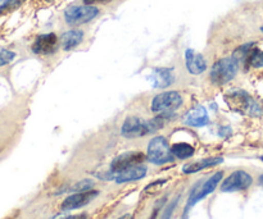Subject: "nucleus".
<instances>
[{
    "label": "nucleus",
    "instance_id": "a211bd4d",
    "mask_svg": "<svg viewBox=\"0 0 263 219\" xmlns=\"http://www.w3.org/2000/svg\"><path fill=\"white\" fill-rule=\"evenodd\" d=\"M171 151L174 154V156L179 159H187V158H192L195 153V149L194 146L190 145V144L186 143H177L174 144L171 146Z\"/></svg>",
    "mask_w": 263,
    "mask_h": 219
},
{
    "label": "nucleus",
    "instance_id": "2f4dec72",
    "mask_svg": "<svg viewBox=\"0 0 263 219\" xmlns=\"http://www.w3.org/2000/svg\"><path fill=\"white\" fill-rule=\"evenodd\" d=\"M261 31H262V32H263V26H262V27H261Z\"/></svg>",
    "mask_w": 263,
    "mask_h": 219
},
{
    "label": "nucleus",
    "instance_id": "ddd939ff",
    "mask_svg": "<svg viewBox=\"0 0 263 219\" xmlns=\"http://www.w3.org/2000/svg\"><path fill=\"white\" fill-rule=\"evenodd\" d=\"M185 123L192 127H204L210 123V115H208L207 109L202 105L193 108L185 118Z\"/></svg>",
    "mask_w": 263,
    "mask_h": 219
},
{
    "label": "nucleus",
    "instance_id": "2eb2a0df",
    "mask_svg": "<svg viewBox=\"0 0 263 219\" xmlns=\"http://www.w3.org/2000/svg\"><path fill=\"white\" fill-rule=\"evenodd\" d=\"M152 81H153L154 87L158 89H164L174 84L175 74L174 71L170 68H156L152 73Z\"/></svg>",
    "mask_w": 263,
    "mask_h": 219
},
{
    "label": "nucleus",
    "instance_id": "aec40b11",
    "mask_svg": "<svg viewBox=\"0 0 263 219\" xmlns=\"http://www.w3.org/2000/svg\"><path fill=\"white\" fill-rule=\"evenodd\" d=\"M17 54L12 50H8V49H0V67L8 66L9 63H12L15 59Z\"/></svg>",
    "mask_w": 263,
    "mask_h": 219
},
{
    "label": "nucleus",
    "instance_id": "f257e3e1",
    "mask_svg": "<svg viewBox=\"0 0 263 219\" xmlns=\"http://www.w3.org/2000/svg\"><path fill=\"white\" fill-rule=\"evenodd\" d=\"M168 115L171 114L157 115L156 118L151 121L141 120V118L131 115V117L126 118L125 122H123L121 133L126 138L144 137V136L149 135V133L157 132L158 130H161L164 126V123H166Z\"/></svg>",
    "mask_w": 263,
    "mask_h": 219
},
{
    "label": "nucleus",
    "instance_id": "4468645a",
    "mask_svg": "<svg viewBox=\"0 0 263 219\" xmlns=\"http://www.w3.org/2000/svg\"><path fill=\"white\" fill-rule=\"evenodd\" d=\"M146 172H148V168H146L145 166H143V164L131 167V168L126 169V171L117 173V176H116V182H117V184H126V182L138 181V180H141L145 177Z\"/></svg>",
    "mask_w": 263,
    "mask_h": 219
},
{
    "label": "nucleus",
    "instance_id": "5701e85b",
    "mask_svg": "<svg viewBox=\"0 0 263 219\" xmlns=\"http://www.w3.org/2000/svg\"><path fill=\"white\" fill-rule=\"evenodd\" d=\"M23 0H7V3H5L4 5V10H12V9H15L17 7H20L21 4H22Z\"/></svg>",
    "mask_w": 263,
    "mask_h": 219
},
{
    "label": "nucleus",
    "instance_id": "9b49d317",
    "mask_svg": "<svg viewBox=\"0 0 263 219\" xmlns=\"http://www.w3.org/2000/svg\"><path fill=\"white\" fill-rule=\"evenodd\" d=\"M58 48V36L55 33H44L37 36L32 44V51L37 55H50Z\"/></svg>",
    "mask_w": 263,
    "mask_h": 219
},
{
    "label": "nucleus",
    "instance_id": "b1692460",
    "mask_svg": "<svg viewBox=\"0 0 263 219\" xmlns=\"http://www.w3.org/2000/svg\"><path fill=\"white\" fill-rule=\"evenodd\" d=\"M176 204H177V200H175V203L170 204L168 207H167L166 209H164V212H163V214H162V218L161 219H171V214H172V212H174V209H175V207H176Z\"/></svg>",
    "mask_w": 263,
    "mask_h": 219
},
{
    "label": "nucleus",
    "instance_id": "f03ea898",
    "mask_svg": "<svg viewBox=\"0 0 263 219\" xmlns=\"http://www.w3.org/2000/svg\"><path fill=\"white\" fill-rule=\"evenodd\" d=\"M239 71V62L234 56L222 58L216 62L211 69V81L217 86H222L230 82Z\"/></svg>",
    "mask_w": 263,
    "mask_h": 219
},
{
    "label": "nucleus",
    "instance_id": "0eeeda50",
    "mask_svg": "<svg viewBox=\"0 0 263 219\" xmlns=\"http://www.w3.org/2000/svg\"><path fill=\"white\" fill-rule=\"evenodd\" d=\"M222 177H223L222 172H217V173H215L213 176H211L207 181L203 182L202 185L198 184L197 186L194 187V190L192 191V194H190L189 200H187V204H186V209H185V214H186V213L189 212V210L192 209L198 202H200V200L204 199L205 196L212 194V192L216 190V187L218 186V184L221 182Z\"/></svg>",
    "mask_w": 263,
    "mask_h": 219
},
{
    "label": "nucleus",
    "instance_id": "1a4fd4ad",
    "mask_svg": "<svg viewBox=\"0 0 263 219\" xmlns=\"http://www.w3.org/2000/svg\"><path fill=\"white\" fill-rule=\"evenodd\" d=\"M146 156L140 151H128V153H123L121 155L116 156L110 163V172L113 173H120V172L126 171V169L131 168V167L140 166L144 163Z\"/></svg>",
    "mask_w": 263,
    "mask_h": 219
},
{
    "label": "nucleus",
    "instance_id": "9d476101",
    "mask_svg": "<svg viewBox=\"0 0 263 219\" xmlns=\"http://www.w3.org/2000/svg\"><path fill=\"white\" fill-rule=\"evenodd\" d=\"M99 195V191L97 190H89L84 192H76L73 195H69L62 203V210H74L80 209L82 207H86L89 203H91L95 197Z\"/></svg>",
    "mask_w": 263,
    "mask_h": 219
},
{
    "label": "nucleus",
    "instance_id": "c85d7f7f",
    "mask_svg": "<svg viewBox=\"0 0 263 219\" xmlns=\"http://www.w3.org/2000/svg\"><path fill=\"white\" fill-rule=\"evenodd\" d=\"M259 184H261L262 186H263V174H262L261 177H259Z\"/></svg>",
    "mask_w": 263,
    "mask_h": 219
},
{
    "label": "nucleus",
    "instance_id": "dca6fc26",
    "mask_svg": "<svg viewBox=\"0 0 263 219\" xmlns=\"http://www.w3.org/2000/svg\"><path fill=\"white\" fill-rule=\"evenodd\" d=\"M82 40H84V31L73 28V30L66 31V32L62 35L61 46L63 50L69 51L72 50V49L77 48V46L82 43Z\"/></svg>",
    "mask_w": 263,
    "mask_h": 219
},
{
    "label": "nucleus",
    "instance_id": "7c9ffc66",
    "mask_svg": "<svg viewBox=\"0 0 263 219\" xmlns=\"http://www.w3.org/2000/svg\"><path fill=\"white\" fill-rule=\"evenodd\" d=\"M261 161H262V162H263V155H262V156H261Z\"/></svg>",
    "mask_w": 263,
    "mask_h": 219
},
{
    "label": "nucleus",
    "instance_id": "423d86ee",
    "mask_svg": "<svg viewBox=\"0 0 263 219\" xmlns=\"http://www.w3.org/2000/svg\"><path fill=\"white\" fill-rule=\"evenodd\" d=\"M182 104V96L177 91H166L158 94L152 100L151 109L153 113H163L171 114L179 109Z\"/></svg>",
    "mask_w": 263,
    "mask_h": 219
},
{
    "label": "nucleus",
    "instance_id": "39448f33",
    "mask_svg": "<svg viewBox=\"0 0 263 219\" xmlns=\"http://www.w3.org/2000/svg\"><path fill=\"white\" fill-rule=\"evenodd\" d=\"M99 9L94 5H71L64 10V21L69 26H80L95 19Z\"/></svg>",
    "mask_w": 263,
    "mask_h": 219
},
{
    "label": "nucleus",
    "instance_id": "bb28decb",
    "mask_svg": "<svg viewBox=\"0 0 263 219\" xmlns=\"http://www.w3.org/2000/svg\"><path fill=\"white\" fill-rule=\"evenodd\" d=\"M5 3H7V0H0V14H2V13L4 12Z\"/></svg>",
    "mask_w": 263,
    "mask_h": 219
},
{
    "label": "nucleus",
    "instance_id": "a878e982",
    "mask_svg": "<svg viewBox=\"0 0 263 219\" xmlns=\"http://www.w3.org/2000/svg\"><path fill=\"white\" fill-rule=\"evenodd\" d=\"M86 214H77V215H69V217H66L63 219H86Z\"/></svg>",
    "mask_w": 263,
    "mask_h": 219
},
{
    "label": "nucleus",
    "instance_id": "4be33fe9",
    "mask_svg": "<svg viewBox=\"0 0 263 219\" xmlns=\"http://www.w3.org/2000/svg\"><path fill=\"white\" fill-rule=\"evenodd\" d=\"M166 180H158V181H156V182H153V184H151L149 185V186H146V189H145V191L146 192H156V191H158L159 189H162V187L164 186V185H166Z\"/></svg>",
    "mask_w": 263,
    "mask_h": 219
},
{
    "label": "nucleus",
    "instance_id": "c756f323",
    "mask_svg": "<svg viewBox=\"0 0 263 219\" xmlns=\"http://www.w3.org/2000/svg\"><path fill=\"white\" fill-rule=\"evenodd\" d=\"M46 2H48V3H53L54 0H46Z\"/></svg>",
    "mask_w": 263,
    "mask_h": 219
},
{
    "label": "nucleus",
    "instance_id": "f3484780",
    "mask_svg": "<svg viewBox=\"0 0 263 219\" xmlns=\"http://www.w3.org/2000/svg\"><path fill=\"white\" fill-rule=\"evenodd\" d=\"M223 162V159L221 156H212V158H205L202 159V161H198L195 163H190L184 166L182 168V172L186 174H193L197 173V172L203 171V169L211 168V167H216L218 164H221Z\"/></svg>",
    "mask_w": 263,
    "mask_h": 219
},
{
    "label": "nucleus",
    "instance_id": "393cba45",
    "mask_svg": "<svg viewBox=\"0 0 263 219\" xmlns=\"http://www.w3.org/2000/svg\"><path fill=\"white\" fill-rule=\"evenodd\" d=\"M110 0H84L85 4L87 5H94V4H105V3H109Z\"/></svg>",
    "mask_w": 263,
    "mask_h": 219
},
{
    "label": "nucleus",
    "instance_id": "412c9836",
    "mask_svg": "<svg viewBox=\"0 0 263 219\" xmlns=\"http://www.w3.org/2000/svg\"><path fill=\"white\" fill-rule=\"evenodd\" d=\"M92 186H94V182H92L91 180H82L81 182H77L71 190L74 192H84L91 190Z\"/></svg>",
    "mask_w": 263,
    "mask_h": 219
},
{
    "label": "nucleus",
    "instance_id": "6e6552de",
    "mask_svg": "<svg viewBox=\"0 0 263 219\" xmlns=\"http://www.w3.org/2000/svg\"><path fill=\"white\" fill-rule=\"evenodd\" d=\"M253 184V178L251 174L246 171H235L226 177L225 181L221 185V191L222 192H236L243 191L251 187Z\"/></svg>",
    "mask_w": 263,
    "mask_h": 219
},
{
    "label": "nucleus",
    "instance_id": "cd10ccee",
    "mask_svg": "<svg viewBox=\"0 0 263 219\" xmlns=\"http://www.w3.org/2000/svg\"><path fill=\"white\" fill-rule=\"evenodd\" d=\"M120 219H133V215H131V214H126V215H123V217H121Z\"/></svg>",
    "mask_w": 263,
    "mask_h": 219
},
{
    "label": "nucleus",
    "instance_id": "6ab92c4d",
    "mask_svg": "<svg viewBox=\"0 0 263 219\" xmlns=\"http://www.w3.org/2000/svg\"><path fill=\"white\" fill-rule=\"evenodd\" d=\"M246 61L253 68H263V51L257 48H253Z\"/></svg>",
    "mask_w": 263,
    "mask_h": 219
},
{
    "label": "nucleus",
    "instance_id": "20e7f679",
    "mask_svg": "<svg viewBox=\"0 0 263 219\" xmlns=\"http://www.w3.org/2000/svg\"><path fill=\"white\" fill-rule=\"evenodd\" d=\"M226 102L230 105L231 109H234L238 113H241V114L259 115L262 113L259 105L244 91L229 92L228 96H226Z\"/></svg>",
    "mask_w": 263,
    "mask_h": 219
},
{
    "label": "nucleus",
    "instance_id": "7ed1b4c3",
    "mask_svg": "<svg viewBox=\"0 0 263 219\" xmlns=\"http://www.w3.org/2000/svg\"><path fill=\"white\" fill-rule=\"evenodd\" d=\"M146 156H148L149 162L157 164V166H163V164L174 162L171 146H170L167 138L163 136H156L149 141Z\"/></svg>",
    "mask_w": 263,
    "mask_h": 219
},
{
    "label": "nucleus",
    "instance_id": "f8f14e48",
    "mask_svg": "<svg viewBox=\"0 0 263 219\" xmlns=\"http://www.w3.org/2000/svg\"><path fill=\"white\" fill-rule=\"evenodd\" d=\"M185 62H186L187 71L192 74H202L207 69V63L202 54L197 53L193 49L185 51Z\"/></svg>",
    "mask_w": 263,
    "mask_h": 219
}]
</instances>
